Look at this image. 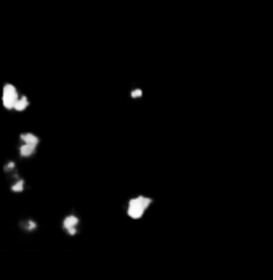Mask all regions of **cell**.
Masks as SVG:
<instances>
[{
  "label": "cell",
  "instance_id": "obj_9",
  "mask_svg": "<svg viewBox=\"0 0 273 280\" xmlns=\"http://www.w3.org/2000/svg\"><path fill=\"white\" fill-rule=\"evenodd\" d=\"M16 168V165H15V161H8L7 163V165H5V171H7V172H13V169Z\"/></svg>",
  "mask_w": 273,
  "mask_h": 280
},
{
  "label": "cell",
  "instance_id": "obj_3",
  "mask_svg": "<svg viewBox=\"0 0 273 280\" xmlns=\"http://www.w3.org/2000/svg\"><path fill=\"white\" fill-rule=\"evenodd\" d=\"M63 229H65L69 235H75L77 233V229H79V218L74 214H69L66 216L65 219H63Z\"/></svg>",
  "mask_w": 273,
  "mask_h": 280
},
{
  "label": "cell",
  "instance_id": "obj_4",
  "mask_svg": "<svg viewBox=\"0 0 273 280\" xmlns=\"http://www.w3.org/2000/svg\"><path fill=\"white\" fill-rule=\"evenodd\" d=\"M20 140H21V143L32 145V147H39V143H40L39 136H36L34 132H25V134H21Z\"/></svg>",
  "mask_w": 273,
  "mask_h": 280
},
{
  "label": "cell",
  "instance_id": "obj_5",
  "mask_svg": "<svg viewBox=\"0 0 273 280\" xmlns=\"http://www.w3.org/2000/svg\"><path fill=\"white\" fill-rule=\"evenodd\" d=\"M36 150L37 147H32V145H27V143H23L20 145V155L23 156V158H31V156L36 155Z\"/></svg>",
  "mask_w": 273,
  "mask_h": 280
},
{
  "label": "cell",
  "instance_id": "obj_6",
  "mask_svg": "<svg viewBox=\"0 0 273 280\" xmlns=\"http://www.w3.org/2000/svg\"><path fill=\"white\" fill-rule=\"evenodd\" d=\"M27 107H29V98L26 95H20L18 102H16V105H15V112H20V113L26 112Z\"/></svg>",
  "mask_w": 273,
  "mask_h": 280
},
{
  "label": "cell",
  "instance_id": "obj_2",
  "mask_svg": "<svg viewBox=\"0 0 273 280\" xmlns=\"http://www.w3.org/2000/svg\"><path fill=\"white\" fill-rule=\"evenodd\" d=\"M20 98V93L18 89L13 85V84H5L3 85V90H2V105L5 110H15V105L18 102Z\"/></svg>",
  "mask_w": 273,
  "mask_h": 280
},
{
  "label": "cell",
  "instance_id": "obj_1",
  "mask_svg": "<svg viewBox=\"0 0 273 280\" xmlns=\"http://www.w3.org/2000/svg\"><path fill=\"white\" fill-rule=\"evenodd\" d=\"M149 206H151L149 196H143V195L133 196L129 201V205H127V214H129L132 219H140L147 214Z\"/></svg>",
  "mask_w": 273,
  "mask_h": 280
},
{
  "label": "cell",
  "instance_id": "obj_8",
  "mask_svg": "<svg viewBox=\"0 0 273 280\" xmlns=\"http://www.w3.org/2000/svg\"><path fill=\"white\" fill-rule=\"evenodd\" d=\"M25 180H16V182L13 184V185H11V192H15V194H20V192H23V190H25Z\"/></svg>",
  "mask_w": 273,
  "mask_h": 280
},
{
  "label": "cell",
  "instance_id": "obj_7",
  "mask_svg": "<svg viewBox=\"0 0 273 280\" xmlns=\"http://www.w3.org/2000/svg\"><path fill=\"white\" fill-rule=\"evenodd\" d=\"M37 227V224H36V221H23L21 223V229H25V230H27V232H32L34 229H36Z\"/></svg>",
  "mask_w": 273,
  "mask_h": 280
}]
</instances>
